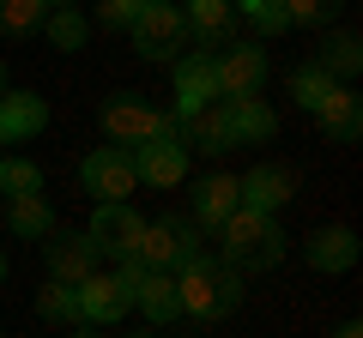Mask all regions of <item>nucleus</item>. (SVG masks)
I'll return each mask as SVG.
<instances>
[{"mask_svg": "<svg viewBox=\"0 0 363 338\" xmlns=\"http://www.w3.org/2000/svg\"><path fill=\"white\" fill-rule=\"evenodd\" d=\"M218 260L230 272H272V266L285 260V230H279V218L236 206L218 223Z\"/></svg>", "mask_w": 363, "mask_h": 338, "instance_id": "obj_1", "label": "nucleus"}, {"mask_svg": "<svg viewBox=\"0 0 363 338\" xmlns=\"http://www.w3.org/2000/svg\"><path fill=\"white\" fill-rule=\"evenodd\" d=\"M176 290H182V314L188 320H224L242 308V272L218 260V254H194L176 266Z\"/></svg>", "mask_w": 363, "mask_h": 338, "instance_id": "obj_2", "label": "nucleus"}, {"mask_svg": "<svg viewBox=\"0 0 363 338\" xmlns=\"http://www.w3.org/2000/svg\"><path fill=\"white\" fill-rule=\"evenodd\" d=\"M104 133H109V145L133 151V145H152V139H182V115L176 109H152L140 97H109L104 103Z\"/></svg>", "mask_w": 363, "mask_h": 338, "instance_id": "obj_3", "label": "nucleus"}, {"mask_svg": "<svg viewBox=\"0 0 363 338\" xmlns=\"http://www.w3.org/2000/svg\"><path fill=\"white\" fill-rule=\"evenodd\" d=\"M194 254H200V223H182V218H145L140 247H133V260L145 272H176Z\"/></svg>", "mask_w": 363, "mask_h": 338, "instance_id": "obj_4", "label": "nucleus"}, {"mask_svg": "<svg viewBox=\"0 0 363 338\" xmlns=\"http://www.w3.org/2000/svg\"><path fill=\"white\" fill-rule=\"evenodd\" d=\"M133 49H140V61H176V54H188V18H182L176 0H152L140 18H133Z\"/></svg>", "mask_w": 363, "mask_h": 338, "instance_id": "obj_5", "label": "nucleus"}, {"mask_svg": "<svg viewBox=\"0 0 363 338\" xmlns=\"http://www.w3.org/2000/svg\"><path fill=\"white\" fill-rule=\"evenodd\" d=\"M79 182H85V194H97V206H121V199H133V187H140L133 151H121V145H97V151L79 163Z\"/></svg>", "mask_w": 363, "mask_h": 338, "instance_id": "obj_6", "label": "nucleus"}, {"mask_svg": "<svg viewBox=\"0 0 363 338\" xmlns=\"http://www.w3.org/2000/svg\"><path fill=\"white\" fill-rule=\"evenodd\" d=\"M212 66H218V103L224 97H260V85H267V73H272L267 49H260L255 37L224 42V49L212 54Z\"/></svg>", "mask_w": 363, "mask_h": 338, "instance_id": "obj_7", "label": "nucleus"}, {"mask_svg": "<svg viewBox=\"0 0 363 338\" xmlns=\"http://www.w3.org/2000/svg\"><path fill=\"white\" fill-rule=\"evenodd\" d=\"M140 230H145V218L133 211V199H121V206H97V211H91V223H85L91 247H97V260H116V266L133 260Z\"/></svg>", "mask_w": 363, "mask_h": 338, "instance_id": "obj_8", "label": "nucleus"}, {"mask_svg": "<svg viewBox=\"0 0 363 338\" xmlns=\"http://www.w3.org/2000/svg\"><path fill=\"white\" fill-rule=\"evenodd\" d=\"M291 194H297V169L291 163H255L248 175H236V206L267 211V218H279L291 206Z\"/></svg>", "mask_w": 363, "mask_h": 338, "instance_id": "obj_9", "label": "nucleus"}, {"mask_svg": "<svg viewBox=\"0 0 363 338\" xmlns=\"http://www.w3.org/2000/svg\"><path fill=\"white\" fill-rule=\"evenodd\" d=\"M169 85H176V115H194V109H212L218 103V66L212 54L188 49L169 61Z\"/></svg>", "mask_w": 363, "mask_h": 338, "instance_id": "obj_10", "label": "nucleus"}, {"mask_svg": "<svg viewBox=\"0 0 363 338\" xmlns=\"http://www.w3.org/2000/svg\"><path fill=\"white\" fill-rule=\"evenodd\" d=\"M43 260H49L55 284H85L97 272V247H91L85 230H49L43 235Z\"/></svg>", "mask_w": 363, "mask_h": 338, "instance_id": "obj_11", "label": "nucleus"}, {"mask_svg": "<svg viewBox=\"0 0 363 338\" xmlns=\"http://www.w3.org/2000/svg\"><path fill=\"white\" fill-rule=\"evenodd\" d=\"M182 18H188V42L200 54H218L224 42H236V6L230 0H182Z\"/></svg>", "mask_w": 363, "mask_h": 338, "instance_id": "obj_12", "label": "nucleus"}, {"mask_svg": "<svg viewBox=\"0 0 363 338\" xmlns=\"http://www.w3.org/2000/svg\"><path fill=\"white\" fill-rule=\"evenodd\" d=\"M73 296H79V320H91V326H116L133 308L128 290L116 284V272H91L85 284H73Z\"/></svg>", "mask_w": 363, "mask_h": 338, "instance_id": "obj_13", "label": "nucleus"}, {"mask_svg": "<svg viewBox=\"0 0 363 338\" xmlns=\"http://www.w3.org/2000/svg\"><path fill=\"white\" fill-rule=\"evenodd\" d=\"M224 127H230V145H267L279 133V115L267 109V97H224Z\"/></svg>", "mask_w": 363, "mask_h": 338, "instance_id": "obj_14", "label": "nucleus"}, {"mask_svg": "<svg viewBox=\"0 0 363 338\" xmlns=\"http://www.w3.org/2000/svg\"><path fill=\"white\" fill-rule=\"evenodd\" d=\"M133 169H140V182H152V187H182V175H188V145L182 139L133 145Z\"/></svg>", "mask_w": 363, "mask_h": 338, "instance_id": "obj_15", "label": "nucleus"}, {"mask_svg": "<svg viewBox=\"0 0 363 338\" xmlns=\"http://www.w3.org/2000/svg\"><path fill=\"white\" fill-rule=\"evenodd\" d=\"M303 260H309L315 272H351V266H357V230H345V223H321V230L303 242Z\"/></svg>", "mask_w": 363, "mask_h": 338, "instance_id": "obj_16", "label": "nucleus"}, {"mask_svg": "<svg viewBox=\"0 0 363 338\" xmlns=\"http://www.w3.org/2000/svg\"><path fill=\"white\" fill-rule=\"evenodd\" d=\"M49 127V103L37 91H0V145L6 139H37Z\"/></svg>", "mask_w": 363, "mask_h": 338, "instance_id": "obj_17", "label": "nucleus"}, {"mask_svg": "<svg viewBox=\"0 0 363 338\" xmlns=\"http://www.w3.org/2000/svg\"><path fill=\"white\" fill-rule=\"evenodd\" d=\"M133 308H140L152 326L182 320V290H176V272H145L140 284H133Z\"/></svg>", "mask_w": 363, "mask_h": 338, "instance_id": "obj_18", "label": "nucleus"}, {"mask_svg": "<svg viewBox=\"0 0 363 338\" xmlns=\"http://www.w3.org/2000/svg\"><path fill=\"white\" fill-rule=\"evenodd\" d=\"M315 121H321V133H327L333 145H351V139L363 133V103H357V91H351V85H333V97L315 109Z\"/></svg>", "mask_w": 363, "mask_h": 338, "instance_id": "obj_19", "label": "nucleus"}, {"mask_svg": "<svg viewBox=\"0 0 363 338\" xmlns=\"http://www.w3.org/2000/svg\"><path fill=\"white\" fill-rule=\"evenodd\" d=\"M230 211H236V175H200L194 182V223L218 230Z\"/></svg>", "mask_w": 363, "mask_h": 338, "instance_id": "obj_20", "label": "nucleus"}, {"mask_svg": "<svg viewBox=\"0 0 363 338\" xmlns=\"http://www.w3.org/2000/svg\"><path fill=\"white\" fill-rule=\"evenodd\" d=\"M182 145L188 151H206V157H224L230 151V127H224V109H194V115H182Z\"/></svg>", "mask_w": 363, "mask_h": 338, "instance_id": "obj_21", "label": "nucleus"}, {"mask_svg": "<svg viewBox=\"0 0 363 338\" xmlns=\"http://www.w3.org/2000/svg\"><path fill=\"white\" fill-rule=\"evenodd\" d=\"M6 223H13L18 242H43L55 230V206L43 194H18V199H6Z\"/></svg>", "mask_w": 363, "mask_h": 338, "instance_id": "obj_22", "label": "nucleus"}, {"mask_svg": "<svg viewBox=\"0 0 363 338\" xmlns=\"http://www.w3.org/2000/svg\"><path fill=\"white\" fill-rule=\"evenodd\" d=\"M315 66H321L333 85H345V78H357V66H363V42L351 37V30H333V37L321 42V54H315Z\"/></svg>", "mask_w": 363, "mask_h": 338, "instance_id": "obj_23", "label": "nucleus"}, {"mask_svg": "<svg viewBox=\"0 0 363 338\" xmlns=\"http://www.w3.org/2000/svg\"><path fill=\"white\" fill-rule=\"evenodd\" d=\"M37 320H49V326H85L79 320V296H73V284H43L37 290Z\"/></svg>", "mask_w": 363, "mask_h": 338, "instance_id": "obj_24", "label": "nucleus"}, {"mask_svg": "<svg viewBox=\"0 0 363 338\" xmlns=\"http://www.w3.org/2000/svg\"><path fill=\"white\" fill-rule=\"evenodd\" d=\"M43 37H49L55 49H85L91 25H85V13H79V6H55V13L43 18Z\"/></svg>", "mask_w": 363, "mask_h": 338, "instance_id": "obj_25", "label": "nucleus"}, {"mask_svg": "<svg viewBox=\"0 0 363 338\" xmlns=\"http://www.w3.org/2000/svg\"><path fill=\"white\" fill-rule=\"evenodd\" d=\"M291 97H297V109H309V115H315V109L333 97V78H327L315 61H303L297 73H291Z\"/></svg>", "mask_w": 363, "mask_h": 338, "instance_id": "obj_26", "label": "nucleus"}, {"mask_svg": "<svg viewBox=\"0 0 363 338\" xmlns=\"http://www.w3.org/2000/svg\"><path fill=\"white\" fill-rule=\"evenodd\" d=\"M0 194L18 199V194H43V169L30 157H0Z\"/></svg>", "mask_w": 363, "mask_h": 338, "instance_id": "obj_27", "label": "nucleus"}, {"mask_svg": "<svg viewBox=\"0 0 363 338\" xmlns=\"http://www.w3.org/2000/svg\"><path fill=\"white\" fill-rule=\"evenodd\" d=\"M43 18H49L43 0H0V30L6 37H30V30H43Z\"/></svg>", "mask_w": 363, "mask_h": 338, "instance_id": "obj_28", "label": "nucleus"}, {"mask_svg": "<svg viewBox=\"0 0 363 338\" xmlns=\"http://www.w3.org/2000/svg\"><path fill=\"white\" fill-rule=\"evenodd\" d=\"M230 6H236V18H248V25H255V37H279V30H291L279 0H230Z\"/></svg>", "mask_w": 363, "mask_h": 338, "instance_id": "obj_29", "label": "nucleus"}, {"mask_svg": "<svg viewBox=\"0 0 363 338\" xmlns=\"http://www.w3.org/2000/svg\"><path fill=\"white\" fill-rule=\"evenodd\" d=\"M279 6H285V25H309V30H321L339 13V0H279Z\"/></svg>", "mask_w": 363, "mask_h": 338, "instance_id": "obj_30", "label": "nucleus"}, {"mask_svg": "<svg viewBox=\"0 0 363 338\" xmlns=\"http://www.w3.org/2000/svg\"><path fill=\"white\" fill-rule=\"evenodd\" d=\"M140 13H145V0H104V6H97V25L104 30H133Z\"/></svg>", "mask_w": 363, "mask_h": 338, "instance_id": "obj_31", "label": "nucleus"}, {"mask_svg": "<svg viewBox=\"0 0 363 338\" xmlns=\"http://www.w3.org/2000/svg\"><path fill=\"white\" fill-rule=\"evenodd\" d=\"M333 338H363V326H357V320H345V326H339Z\"/></svg>", "mask_w": 363, "mask_h": 338, "instance_id": "obj_32", "label": "nucleus"}, {"mask_svg": "<svg viewBox=\"0 0 363 338\" xmlns=\"http://www.w3.org/2000/svg\"><path fill=\"white\" fill-rule=\"evenodd\" d=\"M43 6H49V13H55V6H79V0H43Z\"/></svg>", "mask_w": 363, "mask_h": 338, "instance_id": "obj_33", "label": "nucleus"}, {"mask_svg": "<svg viewBox=\"0 0 363 338\" xmlns=\"http://www.w3.org/2000/svg\"><path fill=\"white\" fill-rule=\"evenodd\" d=\"M73 338H97V332H85V326H73Z\"/></svg>", "mask_w": 363, "mask_h": 338, "instance_id": "obj_34", "label": "nucleus"}, {"mask_svg": "<svg viewBox=\"0 0 363 338\" xmlns=\"http://www.w3.org/2000/svg\"><path fill=\"white\" fill-rule=\"evenodd\" d=\"M133 338H157V326H145V332H133Z\"/></svg>", "mask_w": 363, "mask_h": 338, "instance_id": "obj_35", "label": "nucleus"}, {"mask_svg": "<svg viewBox=\"0 0 363 338\" xmlns=\"http://www.w3.org/2000/svg\"><path fill=\"white\" fill-rule=\"evenodd\" d=\"M0 284H6V254H0Z\"/></svg>", "mask_w": 363, "mask_h": 338, "instance_id": "obj_36", "label": "nucleus"}, {"mask_svg": "<svg viewBox=\"0 0 363 338\" xmlns=\"http://www.w3.org/2000/svg\"><path fill=\"white\" fill-rule=\"evenodd\" d=\"M0 91H6V66H0Z\"/></svg>", "mask_w": 363, "mask_h": 338, "instance_id": "obj_37", "label": "nucleus"}, {"mask_svg": "<svg viewBox=\"0 0 363 338\" xmlns=\"http://www.w3.org/2000/svg\"><path fill=\"white\" fill-rule=\"evenodd\" d=\"M145 6H152V0H145Z\"/></svg>", "mask_w": 363, "mask_h": 338, "instance_id": "obj_38", "label": "nucleus"}, {"mask_svg": "<svg viewBox=\"0 0 363 338\" xmlns=\"http://www.w3.org/2000/svg\"><path fill=\"white\" fill-rule=\"evenodd\" d=\"M0 338H6V332H0Z\"/></svg>", "mask_w": 363, "mask_h": 338, "instance_id": "obj_39", "label": "nucleus"}]
</instances>
